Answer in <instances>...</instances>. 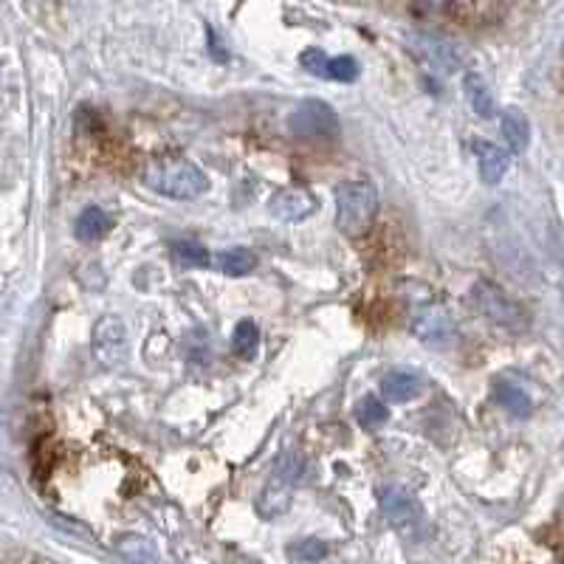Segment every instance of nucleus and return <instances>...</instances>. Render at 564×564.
I'll return each instance as SVG.
<instances>
[{"label": "nucleus", "mask_w": 564, "mask_h": 564, "mask_svg": "<svg viewBox=\"0 0 564 564\" xmlns=\"http://www.w3.org/2000/svg\"><path fill=\"white\" fill-rule=\"evenodd\" d=\"M144 184L158 195L175 197V201H192V197L204 195L206 189V175L195 167V164L184 158H161L153 161L150 167L144 170Z\"/></svg>", "instance_id": "obj_1"}, {"label": "nucleus", "mask_w": 564, "mask_h": 564, "mask_svg": "<svg viewBox=\"0 0 564 564\" xmlns=\"http://www.w3.org/2000/svg\"><path fill=\"white\" fill-rule=\"evenodd\" d=\"M378 212V189L373 181L359 178V181H347V184L339 187L336 192V226L344 235H361L367 231V226L373 223Z\"/></svg>", "instance_id": "obj_2"}, {"label": "nucleus", "mask_w": 564, "mask_h": 564, "mask_svg": "<svg viewBox=\"0 0 564 564\" xmlns=\"http://www.w3.org/2000/svg\"><path fill=\"white\" fill-rule=\"evenodd\" d=\"M300 474H302V457L296 452H282L274 460L269 483L262 486V491L257 496L260 517L277 520L288 511L291 496H294V486L300 483Z\"/></svg>", "instance_id": "obj_3"}, {"label": "nucleus", "mask_w": 564, "mask_h": 564, "mask_svg": "<svg viewBox=\"0 0 564 564\" xmlns=\"http://www.w3.org/2000/svg\"><path fill=\"white\" fill-rule=\"evenodd\" d=\"M288 127L296 139L302 141H336L339 139V119L334 108H330L327 102H322V99H308V102H300L294 108L291 119H288Z\"/></svg>", "instance_id": "obj_4"}, {"label": "nucleus", "mask_w": 564, "mask_h": 564, "mask_svg": "<svg viewBox=\"0 0 564 564\" xmlns=\"http://www.w3.org/2000/svg\"><path fill=\"white\" fill-rule=\"evenodd\" d=\"M471 302L494 325H503L508 330H520V327L528 325L525 308L513 300V296H508L503 288L491 286V282H483V279L477 282V286L471 288Z\"/></svg>", "instance_id": "obj_5"}, {"label": "nucleus", "mask_w": 564, "mask_h": 564, "mask_svg": "<svg viewBox=\"0 0 564 564\" xmlns=\"http://www.w3.org/2000/svg\"><path fill=\"white\" fill-rule=\"evenodd\" d=\"M407 45L415 57H421L426 65H432V68H438L443 74H452L457 68H463V52L452 40L438 35V31H423V28L409 31Z\"/></svg>", "instance_id": "obj_6"}, {"label": "nucleus", "mask_w": 564, "mask_h": 564, "mask_svg": "<svg viewBox=\"0 0 564 564\" xmlns=\"http://www.w3.org/2000/svg\"><path fill=\"white\" fill-rule=\"evenodd\" d=\"M412 334H415V339H421L426 347L443 350V347L455 344L457 322L443 305H423V308L415 310V317H412Z\"/></svg>", "instance_id": "obj_7"}, {"label": "nucleus", "mask_w": 564, "mask_h": 564, "mask_svg": "<svg viewBox=\"0 0 564 564\" xmlns=\"http://www.w3.org/2000/svg\"><path fill=\"white\" fill-rule=\"evenodd\" d=\"M381 511H384V517L390 520V525H395L398 530L415 528L423 517L421 503L401 486H390V488L381 491Z\"/></svg>", "instance_id": "obj_8"}, {"label": "nucleus", "mask_w": 564, "mask_h": 564, "mask_svg": "<svg viewBox=\"0 0 564 564\" xmlns=\"http://www.w3.org/2000/svg\"><path fill=\"white\" fill-rule=\"evenodd\" d=\"M93 347L105 364H116L125 359L127 350V330L119 317H102L93 330Z\"/></svg>", "instance_id": "obj_9"}, {"label": "nucleus", "mask_w": 564, "mask_h": 564, "mask_svg": "<svg viewBox=\"0 0 564 564\" xmlns=\"http://www.w3.org/2000/svg\"><path fill=\"white\" fill-rule=\"evenodd\" d=\"M269 209L277 214L279 221L286 223H300L305 221L308 214L317 209V201H313V195L302 187H288V189H279L271 195Z\"/></svg>", "instance_id": "obj_10"}, {"label": "nucleus", "mask_w": 564, "mask_h": 564, "mask_svg": "<svg viewBox=\"0 0 564 564\" xmlns=\"http://www.w3.org/2000/svg\"><path fill=\"white\" fill-rule=\"evenodd\" d=\"M474 153H477V164H479V178H483L486 184H500L511 167V153L505 147H496L488 141H477Z\"/></svg>", "instance_id": "obj_11"}, {"label": "nucleus", "mask_w": 564, "mask_h": 564, "mask_svg": "<svg viewBox=\"0 0 564 564\" xmlns=\"http://www.w3.org/2000/svg\"><path fill=\"white\" fill-rule=\"evenodd\" d=\"M423 390V378L412 370H392L381 381V392L392 404H407L412 398H418Z\"/></svg>", "instance_id": "obj_12"}, {"label": "nucleus", "mask_w": 564, "mask_h": 564, "mask_svg": "<svg viewBox=\"0 0 564 564\" xmlns=\"http://www.w3.org/2000/svg\"><path fill=\"white\" fill-rule=\"evenodd\" d=\"M463 88H466V99H469L471 110L479 116V119H494V116H496V102H494L491 88L486 85V79L479 74H466V79H463Z\"/></svg>", "instance_id": "obj_13"}, {"label": "nucleus", "mask_w": 564, "mask_h": 564, "mask_svg": "<svg viewBox=\"0 0 564 564\" xmlns=\"http://www.w3.org/2000/svg\"><path fill=\"white\" fill-rule=\"evenodd\" d=\"M116 553H119L127 564H161L156 544L147 536H136V534H127L116 542Z\"/></svg>", "instance_id": "obj_14"}, {"label": "nucleus", "mask_w": 564, "mask_h": 564, "mask_svg": "<svg viewBox=\"0 0 564 564\" xmlns=\"http://www.w3.org/2000/svg\"><path fill=\"white\" fill-rule=\"evenodd\" d=\"M500 125H503V136H505L511 150L513 153H522L525 147H528V141H530V122H528V116L522 110H517V108H508L503 113Z\"/></svg>", "instance_id": "obj_15"}, {"label": "nucleus", "mask_w": 564, "mask_h": 564, "mask_svg": "<svg viewBox=\"0 0 564 564\" xmlns=\"http://www.w3.org/2000/svg\"><path fill=\"white\" fill-rule=\"evenodd\" d=\"M494 398H496V404L505 407L513 415V418H528V415L534 412V401H530L520 387L508 384V381H496Z\"/></svg>", "instance_id": "obj_16"}, {"label": "nucleus", "mask_w": 564, "mask_h": 564, "mask_svg": "<svg viewBox=\"0 0 564 564\" xmlns=\"http://www.w3.org/2000/svg\"><path fill=\"white\" fill-rule=\"evenodd\" d=\"M108 229H110V218L108 214L99 209V206H88V209H82V214L77 218L74 223V231H77V238L79 240H99V238H105L108 235Z\"/></svg>", "instance_id": "obj_17"}, {"label": "nucleus", "mask_w": 564, "mask_h": 564, "mask_svg": "<svg viewBox=\"0 0 564 564\" xmlns=\"http://www.w3.org/2000/svg\"><path fill=\"white\" fill-rule=\"evenodd\" d=\"M257 257L248 252V248H226L218 254V269L229 277H246L248 271H254Z\"/></svg>", "instance_id": "obj_18"}, {"label": "nucleus", "mask_w": 564, "mask_h": 564, "mask_svg": "<svg viewBox=\"0 0 564 564\" xmlns=\"http://www.w3.org/2000/svg\"><path fill=\"white\" fill-rule=\"evenodd\" d=\"M173 260L181 265V269H206L209 252L195 240H181L173 246Z\"/></svg>", "instance_id": "obj_19"}, {"label": "nucleus", "mask_w": 564, "mask_h": 564, "mask_svg": "<svg viewBox=\"0 0 564 564\" xmlns=\"http://www.w3.org/2000/svg\"><path fill=\"white\" fill-rule=\"evenodd\" d=\"M257 342H260V330L254 322L243 319L238 327H235V336H231V350H235L238 356L248 359L254 350H257Z\"/></svg>", "instance_id": "obj_20"}, {"label": "nucleus", "mask_w": 564, "mask_h": 564, "mask_svg": "<svg viewBox=\"0 0 564 564\" xmlns=\"http://www.w3.org/2000/svg\"><path fill=\"white\" fill-rule=\"evenodd\" d=\"M356 418H359V423H361L364 429H378V426L387 423L390 409H387L384 404H381L378 398H367V401H364V404L359 407Z\"/></svg>", "instance_id": "obj_21"}, {"label": "nucleus", "mask_w": 564, "mask_h": 564, "mask_svg": "<svg viewBox=\"0 0 564 564\" xmlns=\"http://www.w3.org/2000/svg\"><path fill=\"white\" fill-rule=\"evenodd\" d=\"M330 79H339V82H353L359 77V62L353 57H336L327 62V74Z\"/></svg>", "instance_id": "obj_22"}, {"label": "nucleus", "mask_w": 564, "mask_h": 564, "mask_svg": "<svg viewBox=\"0 0 564 564\" xmlns=\"http://www.w3.org/2000/svg\"><path fill=\"white\" fill-rule=\"evenodd\" d=\"M291 556L300 559V561H305V564H317L319 559L327 556V547H325V542L305 539V542H300L296 547H291Z\"/></svg>", "instance_id": "obj_23"}, {"label": "nucleus", "mask_w": 564, "mask_h": 564, "mask_svg": "<svg viewBox=\"0 0 564 564\" xmlns=\"http://www.w3.org/2000/svg\"><path fill=\"white\" fill-rule=\"evenodd\" d=\"M327 62H330V57L322 52V48H308V52L302 54V68H305L308 74H319V77H325V74H327Z\"/></svg>", "instance_id": "obj_24"}]
</instances>
